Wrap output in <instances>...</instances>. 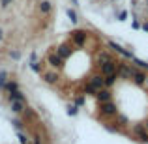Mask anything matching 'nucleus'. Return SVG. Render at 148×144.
Masks as SVG:
<instances>
[{"mask_svg":"<svg viewBox=\"0 0 148 144\" xmlns=\"http://www.w3.org/2000/svg\"><path fill=\"white\" fill-rule=\"evenodd\" d=\"M107 47L111 49L112 53L120 54V56H122L124 60H131V58L135 56V54H133V51H127L126 47H122L120 43H116V41H112V40H109V41H107Z\"/></svg>","mask_w":148,"mask_h":144,"instance_id":"f257e3e1","label":"nucleus"},{"mask_svg":"<svg viewBox=\"0 0 148 144\" xmlns=\"http://www.w3.org/2000/svg\"><path fill=\"white\" fill-rule=\"evenodd\" d=\"M69 40H71V43L75 45V47H84V43H86V40H88V32L86 30H81V28H75L69 34Z\"/></svg>","mask_w":148,"mask_h":144,"instance_id":"f03ea898","label":"nucleus"},{"mask_svg":"<svg viewBox=\"0 0 148 144\" xmlns=\"http://www.w3.org/2000/svg\"><path fill=\"white\" fill-rule=\"evenodd\" d=\"M99 114L105 116V118H112V116H118V107L112 101H105V103H99Z\"/></svg>","mask_w":148,"mask_h":144,"instance_id":"7ed1b4c3","label":"nucleus"},{"mask_svg":"<svg viewBox=\"0 0 148 144\" xmlns=\"http://www.w3.org/2000/svg\"><path fill=\"white\" fill-rule=\"evenodd\" d=\"M131 71H133V66L131 64H122V62H118V66H116V77H118V79L131 81Z\"/></svg>","mask_w":148,"mask_h":144,"instance_id":"20e7f679","label":"nucleus"},{"mask_svg":"<svg viewBox=\"0 0 148 144\" xmlns=\"http://www.w3.org/2000/svg\"><path fill=\"white\" fill-rule=\"evenodd\" d=\"M116 66H118V60H109V62H103V64H99V75L101 77H107V75H112V73H116Z\"/></svg>","mask_w":148,"mask_h":144,"instance_id":"39448f33","label":"nucleus"},{"mask_svg":"<svg viewBox=\"0 0 148 144\" xmlns=\"http://www.w3.org/2000/svg\"><path fill=\"white\" fill-rule=\"evenodd\" d=\"M131 131H133V135H135V139H137V141L148 142V131H146V126H145V124H135Z\"/></svg>","mask_w":148,"mask_h":144,"instance_id":"423d86ee","label":"nucleus"},{"mask_svg":"<svg viewBox=\"0 0 148 144\" xmlns=\"http://www.w3.org/2000/svg\"><path fill=\"white\" fill-rule=\"evenodd\" d=\"M54 54H56L58 58H62V60H68V58L73 54V49H71V45H68V43H62V45H58V47H56V51H54Z\"/></svg>","mask_w":148,"mask_h":144,"instance_id":"0eeeda50","label":"nucleus"},{"mask_svg":"<svg viewBox=\"0 0 148 144\" xmlns=\"http://www.w3.org/2000/svg\"><path fill=\"white\" fill-rule=\"evenodd\" d=\"M131 81H133L137 86H145V83H146V73L141 71V69H135L133 68V71H131Z\"/></svg>","mask_w":148,"mask_h":144,"instance_id":"6e6552de","label":"nucleus"},{"mask_svg":"<svg viewBox=\"0 0 148 144\" xmlns=\"http://www.w3.org/2000/svg\"><path fill=\"white\" fill-rule=\"evenodd\" d=\"M96 99L99 101V103H105V101H111V97H112V92L109 90V88H101V90L96 92Z\"/></svg>","mask_w":148,"mask_h":144,"instance_id":"1a4fd4ad","label":"nucleus"},{"mask_svg":"<svg viewBox=\"0 0 148 144\" xmlns=\"http://www.w3.org/2000/svg\"><path fill=\"white\" fill-rule=\"evenodd\" d=\"M47 64L51 66V68H54V69H60V68H64V60H62V58H58L54 53H51L49 56H47Z\"/></svg>","mask_w":148,"mask_h":144,"instance_id":"9d476101","label":"nucleus"},{"mask_svg":"<svg viewBox=\"0 0 148 144\" xmlns=\"http://www.w3.org/2000/svg\"><path fill=\"white\" fill-rule=\"evenodd\" d=\"M88 84H92L96 90H101V88H103V77H101L99 73H94V75L88 77Z\"/></svg>","mask_w":148,"mask_h":144,"instance_id":"9b49d317","label":"nucleus"},{"mask_svg":"<svg viewBox=\"0 0 148 144\" xmlns=\"http://www.w3.org/2000/svg\"><path fill=\"white\" fill-rule=\"evenodd\" d=\"M25 107H26V101H11L10 103V111L13 114H23Z\"/></svg>","mask_w":148,"mask_h":144,"instance_id":"f8f14e48","label":"nucleus"},{"mask_svg":"<svg viewBox=\"0 0 148 144\" xmlns=\"http://www.w3.org/2000/svg\"><path fill=\"white\" fill-rule=\"evenodd\" d=\"M38 10H40L41 15H51V11H53V2H51V0H41Z\"/></svg>","mask_w":148,"mask_h":144,"instance_id":"ddd939ff","label":"nucleus"},{"mask_svg":"<svg viewBox=\"0 0 148 144\" xmlns=\"http://www.w3.org/2000/svg\"><path fill=\"white\" fill-rule=\"evenodd\" d=\"M41 77H43V81L47 84H56L58 79H60V75H58L56 71H47V73H41Z\"/></svg>","mask_w":148,"mask_h":144,"instance_id":"4468645a","label":"nucleus"},{"mask_svg":"<svg viewBox=\"0 0 148 144\" xmlns=\"http://www.w3.org/2000/svg\"><path fill=\"white\" fill-rule=\"evenodd\" d=\"M17 90H19V83L17 81H11V79H8L4 88H2V92H6V94H11V92H17Z\"/></svg>","mask_w":148,"mask_h":144,"instance_id":"2eb2a0df","label":"nucleus"},{"mask_svg":"<svg viewBox=\"0 0 148 144\" xmlns=\"http://www.w3.org/2000/svg\"><path fill=\"white\" fill-rule=\"evenodd\" d=\"M6 99H8V103H11V101H26V97H25V94H23L21 90H17V92H11V94H8Z\"/></svg>","mask_w":148,"mask_h":144,"instance_id":"dca6fc26","label":"nucleus"},{"mask_svg":"<svg viewBox=\"0 0 148 144\" xmlns=\"http://www.w3.org/2000/svg\"><path fill=\"white\" fill-rule=\"evenodd\" d=\"M116 81H118L116 73H112V75H107V77H103V88H109V90H111V88L116 84Z\"/></svg>","mask_w":148,"mask_h":144,"instance_id":"f3484780","label":"nucleus"},{"mask_svg":"<svg viewBox=\"0 0 148 144\" xmlns=\"http://www.w3.org/2000/svg\"><path fill=\"white\" fill-rule=\"evenodd\" d=\"M130 62H131V64H135V66H137L139 69H141V71H148V62H146V60H141V58L133 56V58H131Z\"/></svg>","mask_w":148,"mask_h":144,"instance_id":"a211bd4d","label":"nucleus"},{"mask_svg":"<svg viewBox=\"0 0 148 144\" xmlns=\"http://www.w3.org/2000/svg\"><path fill=\"white\" fill-rule=\"evenodd\" d=\"M66 15H68V19H69V23H71V25H77V23H79V15H77L75 10L68 8V10H66Z\"/></svg>","mask_w":148,"mask_h":144,"instance_id":"6ab92c4d","label":"nucleus"},{"mask_svg":"<svg viewBox=\"0 0 148 144\" xmlns=\"http://www.w3.org/2000/svg\"><path fill=\"white\" fill-rule=\"evenodd\" d=\"M23 116H25L26 122H28V120H30V122H34V120L38 118V114L32 111V109H28V107H25V111H23Z\"/></svg>","mask_w":148,"mask_h":144,"instance_id":"aec40b11","label":"nucleus"},{"mask_svg":"<svg viewBox=\"0 0 148 144\" xmlns=\"http://www.w3.org/2000/svg\"><path fill=\"white\" fill-rule=\"evenodd\" d=\"M109 60H112V56L107 53V51H101L99 56H98V62H99V64H103V62H109ZM99 64H98V66H99Z\"/></svg>","mask_w":148,"mask_h":144,"instance_id":"412c9836","label":"nucleus"},{"mask_svg":"<svg viewBox=\"0 0 148 144\" xmlns=\"http://www.w3.org/2000/svg\"><path fill=\"white\" fill-rule=\"evenodd\" d=\"M11 126H13L17 131H23V129H25V122H23V120H19V118H13V120H11Z\"/></svg>","mask_w":148,"mask_h":144,"instance_id":"4be33fe9","label":"nucleus"},{"mask_svg":"<svg viewBox=\"0 0 148 144\" xmlns=\"http://www.w3.org/2000/svg\"><path fill=\"white\" fill-rule=\"evenodd\" d=\"M83 92H84V96H86V94H88V96H96V92H98V90H96L92 84L86 83V84H84V88H83Z\"/></svg>","mask_w":148,"mask_h":144,"instance_id":"5701e85b","label":"nucleus"},{"mask_svg":"<svg viewBox=\"0 0 148 144\" xmlns=\"http://www.w3.org/2000/svg\"><path fill=\"white\" fill-rule=\"evenodd\" d=\"M8 77H10V75H8V71H6V69H0V90L4 88V84H6Z\"/></svg>","mask_w":148,"mask_h":144,"instance_id":"b1692460","label":"nucleus"},{"mask_svg":"<svg viewBox=\"0 0 148 144\" xmlns=\"http://www.w3.org/2000/svg\"><path fill=\"white\" fill-rule=\"evenodd\" d=\"M30 69L38 75H41V62H30Z\"/></svg>","mask_w":148,"mask_h":144,"instance_id":"393cba45","label":"nucleus"},{"mask_svg":"<svg viewBox=\"0 0 148 144\" xmlns=\"http://www.w3.org/2000/svg\"><path fill=\"white\" fill-rule=\"evenodd\" d=\"M66 112H68L69 116H77V112H79V107L71 103V105H68V111H66Z\"/></svg>","mask_w":148,"mask_h":144,"instance_id":"a878e982","label":"nucleus"},{"mask_svg":"<svg viewBox=\"0 0 148 144\" xmlns=\"http://www.w3.org/2000/svg\"><path fill=\"white\" fill-rule=\"evenodd\" d=\"M8 56H10V58H13V60H19V58H21V51L11 49V51H8Z\"/></svg>","mask_w":148,"mask_h":144,"instance_id":"bb28decb","label":"nucleus"},{"mask_svg":"<svg viewBox=\"0 0 148 144\" xmlns=\"http://www.w3.org/2000/svg\"><path fill=\"white\" fill-rule=\"evenodd\" d=\"M17 139H19V144H28V137L23 131H17Z\"/></svg>","mask_w":148,"mask_h":144,"instance_id":"cd10ccee","label":"nucleus"},{"mask_svg":"<svg viewBox=\"0 0 148 144\" xmlns=\"http://www.w3.org/2000/svg\"><path fill=\"white\" fill-rule=\"evenodd\" d=\"M116 19H118L120 23H122V21H126V19H127V10H122V11H118V15H116Z\"/></svg>","mask_w":148,"mask_h":144,"instance_id":"c85d7f7f","label":"nucleus"},{"mask_svg":"<svg viewBox=\"0 0 148 144\" xmlns=\"http://www.w3.org/2000/svg\"><path fill=\"white\" fill-rule=\"evenodd\" d=\"M84 103H86L84 96H79V97H75V103H73V105H77V107H84Z\"/></svg>","mask_w":148,"mask_h":144,"instance_id":"c756f323","label":"nucleus"},{"mask_svg":"<svg viewBox=\"0 0 148 144\" xmlns=\"http://www.w3.org/2000/svg\"><path fill=\"white\" fill-rule=\"evenodd\" d=\"M131 28H133V30H141V21H139V19H133V23H131Z\"/></svg>","mask_w":148,"mask_h":144,"instance_id":"7c9ffc66","label":"nucleus"},{"mask_svg":"<svg viewBox=\"0 0 148 144\" xmlns=\"http://www.w3.org/2000/svg\"><path fill=\"white\" fill-rule=\"evenodd\" d=\"M11 2H13V0H0V8H2V10H6V8H10Z\"/></svg>","mask_w":148,"mask_h":144,"instance_id":"2f4dec72","label":"nucleus"},{"mask_svg":"<svg viewBox=\"0 0 148 144\" xmlns=\"http://www.w3.org/2000/svg\"><path fill=\"white\" fill-rule=\"evenodd\" d=\"M32 141H34V144H41V135H40V133H34Z\"/></svg>","mask_w":148,"mask_h":144,"instance_id":"473e14b6","label":"nucleus"},{"mask_svg":"<svg viewBox=\"0 0 148 144\" xmlns=\"http://www.w3.org/2000/svg\"><path fill=\"white\" fill-rule=\"evenodd\" d=\"M141 30H143V32H146V34H148V21H145V23L141 25Z\"/></svg>","mask_w":148,"mask_h":144,"instance_id":"72a5a7b5","label":"nucleus"},{"mask_svg":"<svg viewBox=\"0 0 148 144\" xmlns=\"http://www.w3.org/2000/svg\"><path fill=\"white\" fill-rule=\"evenodd\" d=\"M120 126H126V124H127V118H126V116H120Z\"/></svg>","mask_w":148,"mask_h":144,"instance_id":"f704fd0d","label":"nucleus"},{"mask_svg":"<svg viewBox=\"0 0 148 144\" xmlns=\"http://www.w3.org/2000/svg\"><path fill=\"white\" fill-rule=\"evenodd\" d=\"M30 62H38V53H32V54H30Z\"/></svg>","mask_w":148,"mask_h":144,"instance_id":"c9c22d12","label":"nucleus"},{"mask_svg":"<svg viewBox=\"0 0 148 144\" xmlns=\"http://www.w3.org/2000/svg\"><path fill=\"white\" fill-rule=\"evenodd\" d=\"M4 41V30H2V26H0V43Z\"/></svg>","mask_w":148,"mask_h":144,"instance_id":"e433bc0d","label":"nucleus"},{"mask_svg":"<svg viewBox=\"0 0 148 144\" xmlns=\"http://www.w3.org/2000/svg\"><path fill=\"white\" fill-rule=\"evenodd\" d=\"M71 6H79V0H71Z\"/></svg>","mask_w":148,"mask_h":144,"instance_id":"4c0bfd02","label":"nucleus"},{"mask_svg":"<svg viewBox=\"0 0 148 144\" xmlns=\"http://www.w3.org/2000/svg\"><path fill=\"white\" fill-rule=\"evenodd\" d=\"M146 11H148V0H146Z\"/></svg>","mask_w":148,"mask_h":144,"instance_id":"58836bf2","label":"nucleus"},{"mask_svg":"<svg viewBox=\"0 0 148 144\" xmlns=\"http://www.w3.org/2000/svg\"><path fill=\"white\" fill-rule=\"evenodd\" d=\"M145 84H148V75H146V83H145Z\"/></svg>","mask_w":148,"mask_h":144,"instance_id":"ea45409f","label":"nucleus"},{"mask_svg":"<svg viewBox=\"0 0 148 144\" xmlns=\"http://www.w3.org/2000/svg\"><path fill=\"white\" fill-rule=\"evenodd\" d=\"M111 2H118V0H111Z\"/></svg>","mask_w":148,"mask_h":144,"instance_id":"a19ab883","label":"nucleus"},{"mask_svg":"<svg viewBox=\"0 0 148 144\" xmlns=\"http://www.w3.org/2000/svg\"><path fill=\"white\" fill-rule=\"evenodd\" d=\"M146 126H148V124H146Z\"/></svg>","mask_w":148,"mask_h":144,"instance_id":"79ce46f5","label":"nucleus"}]
</instances>
